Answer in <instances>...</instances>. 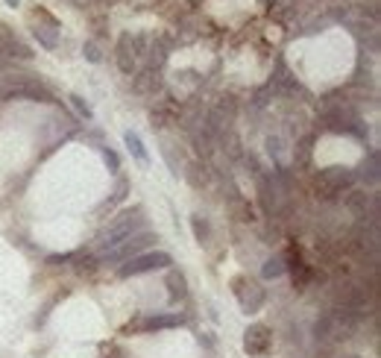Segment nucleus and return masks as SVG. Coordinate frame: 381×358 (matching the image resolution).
Masks as SVG:
<instances>
[{
    "instance_id": "obj_1",
    "label": "nucleus",
    "mask_w": 381,
    "mask_h": 358,
    "mask_svg": "<svg viewBox=\"0 0 381 358\" xmlns=\"http://www.w3.org/2000/svg\"><path fill=\"white\" fill-rule=\"evenodd\" d=\"M141 226H144V218H141V209H132V212H124L117 221H112L103 230L100 235V249H115V247H121L126 238H132Z\"/></svg>"
},
{
    "instance_id": "obj_2",
    "label": "nucleus",
    "mask_w": 381,
    "mask_h": 358,
    "mask_svg": "<svg viewBox=\"0 0 381 358\" xmlns=\"http://www.w3.org/2000/svg\"><path fill=\"white\" fill-rule=\"evenodd\" d=\"M170 265V256L168 253H147V256H132L129 262L121 267V276H138V273H147V270H159V267H168Z\"/></svg>"
},
{
    "instance_id": "obj_3",
    "label": "nucleus",
    "mask_w": 381,
    "mask_h": 358,
    "mask_svg": "<svg viewBox=\"0 0 381 358\" xmlns=\"http://www.w3.org/2000/svg\"><path fill=\"white\" fill-rule=\"evenodd\" d=\"M244 346H246V353L249 355H267L270 350H273V335H270L267 326H249L246 329V338H244Z\"/></svg>"
},
{
    "instance_id": "obj_4",
    "label": "nucleus",
    "mask_w": 381,
    "mask_h": 358,
    "mask_svg": "<svg viewBox=\"0 0 381 358\" xmlns=\"http://www.w3.org/2000/svg\"><path fill=\"white\" fill-rule=\"evenodd\" d=\"M235 294H238V300H241V306L246 309V311H255L261 302H264V291H261L255 282H246V279H238L235 282Z\"/></svg>"
},
{
    "instance_id": "obj_5",
    "label": "nucleus",
    "mask_w": 381,
    "mask_h": 358,
    "mask_svg": "<svg viewBox=\"0 0 381 358\" xmlns=\"http://www.w3.org/2000/svg\"><path fill=\"white\" fill-rule=\"evenodd\" d=\"M152 241V235H132V238H126V241L121 247H115V249H108L106 258H126V256H132L138 253L141 247H147Z\"/></svg>"
},
{
    "instance_id": "obj_6",
    "label": "nucleus",
    "mask_w": 381,
    "mask_h": 358,
    "mask_svg": "<svg viewBox=\"0 0 381 358\" xmlns=\"http://www.w3.org/2000/svg\"><path fill=\"white\" fill-rule=\"evenodd\" d=\"M124 141H126V147L132 150V156H135L138 161H144V165H147V161H150V156H147L144 144H141V138H138L135 133H126V135H124Z\"/></svg>"
},
{
    "instance_id": "obj_7",
    "label": "nucleus",
    "mask_w": 381,
    "mask_h": 358,
    "mask_svg": "<svg viewBox=\"0 0 381 358\" xmlns=\"http://www.w3.org/2000/svg\"><path fill=\"white\" fill-rule=\"evenodd\" d=\"M182 317H176V314H170V317H152L147 320V329H165V326H179Z\"/></svg>"
},
{
    "instance_id": "obj_8",
    "label": "nucleus",
    "mask_w": 381,
    "mask_h": 358,
    "mask_svg": "<svg viewBox=\"0 0 381 358\" xmlns=\"http://www.w3.org/2000/svg\"><path fill=\"white\" fill-rule=\"evenodd\" d=\"M50 30H53V27H36V38H38L45 47H56V36H53Z\"/></svg>"
},
{
    "instance_id": "obj_9",
    "label": "nucleus",
    "mask_w": 381,
    "mask_h": 358,
    "mask_svg": "<svg viewBox=\"0 0 381 358\" xmlns=\"http://www.w3.org/2000/svg\"><path fill=\"white\" fill-rule=\"evenodd\" d=\"M170 285H173V291H170L173 297H185V279H182V276L173 273V276H170Z\"/></svg>"
},
{
    "instance_id": "obj_10",
    "label": "nucleus",
    "mask_w": 381,
    "mask_h": 358,
    "mask_svg": "<svg viewBox=\"0 0 381 358\" xmlns=\"http://www.w3.org/2000/svg\"><path fill=\"white\" fill-rule=\"evenodd\" d=\"M281 258H273V262H267V267H264V276H279L281 273Z\"/></svg>"
},
{
    "instance_id": "obj_11",
    "label": "nucleus",
    "mask_w": 381,
    "mask_h": 358,
    "mask_svg": "<svg viewBox=\"0 0 381 358\" xmlns=\"http://www.w3.org/2000/svg\"><path fill=\"white\" fill-rule=\"evenodd\" d=\"M71 100H73V106H76V109H80V115H85V118H91V109H89V106H85V103L80 100V97H71Z\"/></svg>"
},
{
    "instance_id": "obj_12",
    "label": "nucleus",
    "mask_w": 381,
    "mask_h": 358,
    "mask_svg": "<svg viewBox=\"0 0 381 358\" xmlns=\"http://www.w3.org/2000/svg\"><path fill=\"white\" fill-rule=\"evenodd\" d=\"M89 59H91V62L100 59V53H97V47H94V45H89Z\"/></svg>"
},
{
    "instance_id": "obj_13",
    "label": "nucleus",
    "mask_w": 381,
    "mask_h": 358,
    "mask_svg": "<svg viewBox=\"0 0 381 358\" xmlns=\"http://www.w3.org/2000/svg\"><path fill=\"white\" fill-rule=\"evenodd\" d=\"M6 3H9V6H18V0H6Z\"/></svg>"
}]
</instances>
